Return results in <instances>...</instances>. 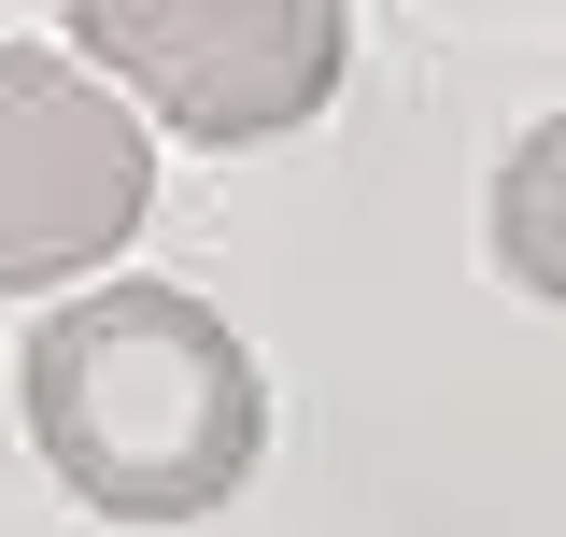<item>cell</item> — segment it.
<instances>
[{
	"label": "cell",
	"instance_id": "obj_1",
	"mask_svg": "<svg viewBox=\"0 0 566 537\" xmlns=\"http://www.w3.org/2000/svg\"><path fill=\"white\" fill-rule=\"evenodd\" d=\"M29 439L99 524H199L270 453V382L185 283H99L29 326Z\"/></svg>",
	"mask_w": 566,
	"mask_h": 537
},
{
	"label": "cell",
	"instance_id": "obj_2",
	"mask_svg": "<svg viewBox=\"0 0 566 537\" xmlns=\"http://www.w3.org/2000/svg\"><path fill=\"white\" fill-rule=\"evenodd\" d=\"M71 57L114 71L128 99H156L185 141H283L340 99L354 14L340 0H85Z\"/></svg>",
	"mask_w": 566,
	"mask_h": 537
},
{
	"label": "cell",
	"instance_id": "obj_3",
	"mask_svg": "<svg viewBox=\"0 0 566 537\" xmlns=\"http://www.w3.org/2000/svg\"><path fill=\"white\" fill-rule=\"evenodd\" d=\"M156 199L142 114L71 43H0V297L99 268Z\"/></svg>",
	"mask_w": 566,
	"mask_h": 537
},
{
	"label": "cell",
	"instance_id": "obj_4",
	"mask_svg": "<svg viewBox=\"0 0 566 537\" xmlns=\"http://www.w3.org/2000/svg\"><path fill=\"white\" fill-rule=\"evenodd\" d=\"M495 268L538 283V297L566 312V114H553V128H524V141H510V170H495Z\"/></svg>",
	"mask_w": 566,
	"mask_h": 537
}]
</instances>
